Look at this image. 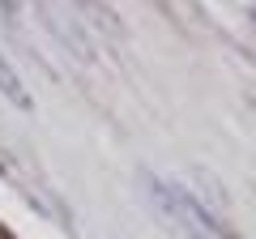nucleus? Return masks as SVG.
Segmentation results:
<instances>
[{
	"label": "nucleus",
	"mask_w": 256,
	"mask_h": 239,
	"mask_svg": "<svg viewBox=\"0 0 256 239\" xmlns=\"http://www.w3.org/2000/svg\"><path fill=\"white\" fill-rule=\"evenodd\" d=\"M141 188H146V196L154 201V210L162 214V222L175 226L184 239H239L235 230H230V222L222 218L218 210H210L192 188L175 184V180H162V175H154V171H141Z\"/></svg>",
	"instance_id": "obj_1"
},
{
	"label": "nucleus",
	"mask_w": 256,
	"mask_h": 239,
	"mask_svg": "<svg viewBox=\"0 0 256 239\" xmlns=\"http://www.w3.org/2000/svg\"><path fill=\"white\" fill-rule=\"evenodd\" d=\"M192 180H196V196H201V201L205 205H210V210H226V205H230V196H226V188H222L218 184V180H214V175L210 171H201V166H196V171H192Z\"/></svg>",
	"instance_id": "obj_4"
},
{
	"label": "nucleus",
	"mask_w": 256,
	"mask_h": 239,
	"mask_svg": "<svg viewBox=\"0 0 256 239\" xmlns=\"http://www.w3.org/2000/svg\"><path fill=\"white\" fill-rule=\"evenodd\" d=\"M0 239H13V235H9V230H4V226H0Z\"/></svg>",
	"instance_id": "obj_5"
},
{
	"label": "nucleus",
	"mask_w": 256,
	"mask_h": 239,
	"mask_svg": "<svg viewBox=\"0 0 256 239\" xmlns=\"http://www.w3.org/2000/svg\"><path fill=\"white\" fill-rule=\"evenodd\" d=\"M43 22L64 38V47H68L73 56H82V60H94V47H90V38H86V30L77 26L73 18H64V9H56V4H43Z\"/></svg>",
	"instance_id": "obj_2"
},
{
	"label": "nucleus",
	"mask_w": 256,
	"mask_h": 239,
	"mask_svg": "<svg viewBox=\"0 0 256 239\" xmlns=\"http://www.w3.org/2000/svg\"><path fill=\"white\" fill-rule=\"evenodd\" d=\"M248 18H252V22H256V4H252V9H248Z\"/></svg>",
	"instance_id": "obj_6"
},
{
	"label": "nucleus",
	"mask_w": 256,
	"mask_h": 239,
	"mask_svg": "<svg viewBox=\"0 0 256 239\" xmlns=\"http://www.w3.org/2000/svg\"><path fill=\"white\" fill-rule=\"evenodd\" d=\"M0 98H9L18 111H34V98H30L26 82L18 77V68H13V60L4 52H0Z\"/></svg>",
	"instance_id": "obj_3"
}]
</instances>
